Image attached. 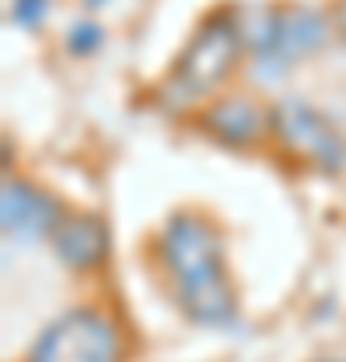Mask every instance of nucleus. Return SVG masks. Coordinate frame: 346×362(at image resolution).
<instances>
[{"instance_id":"1","label":"nucleus","mask_w":346,"mask_h":362,"mask_svg":"<svg viewBox=\"0 0 346 362\" xmlns=\"http://www.w3.org/2000/svg\"><path fill=\"white\" fill-rule=\"evenodd\" d=\"M169 286L173 310L202 330H230L242 314V294L226 262V230L202 206L169 209L149 242Z\"/></svg>"},{"instance_id":"2","label":"nucleus","mask_w":346,"mask_h":362,"mask_svg":"<svg viewBox=\"0 0 346 362\" xmlns=\"http://www.w3.org/2000/svg\"><path fill=\"white\" fill-rule=\"evenodd\" d=\"M242 73H246V40L242 28H238L233 0H226V4H214L197 16L190 37L181 40L178 57L154 81L149 101L166 117L190 121L205 101L233 89V81Z\"/></svg>"},{"instance_id":"3","label":"nucleus","mask_w":346,"mask_h":362,"mask_svg":"<svg viewBox=\"0 0 346 362\" xmlns=\"http://www.w3.org/2000/svg\"><path fill=\"white\" fill-rule=\"evenodd\" d=\"M270 153L290 169L334 177L346 169V137L314 101L282 93L270 97Z\"/></svg>"},{"instance_id":"4","label":"nucleus","mask_w":346,"mask_h":362,"mask_svg":"<svg viewBox=\"0 0 346 362\" xmlns=\"http://www.w3.org/2000/svg\"><path fill=\"white\" fill-rule=\"evenodd\" d=\"M129 330L109 306L81 302L57 314L37 342L28 346L25 362H125Z\"/></svg>"},{"instance_id":"5","label":"nucleus","mask_w":346,"mask_h":362,"mask_svg":"<svg viewBox=\"0 0 346 362\" xmlns=\"http://www.w3.org/2000/svg\"><path fill=\"white\" fill-rule=\"evenodd\" d=\"M338 45L334 21L326 4H306V0H278V33L274 49L246 65L254 85H282L294 77L306 61H318L322 52Z\"/></svg>"},{"instance_id":"6","label":"nucleus","mask_w":346,"mask_h":362,"mask_svg":"<svg viewBox=\"0 0 346 362\" xmlns=\"http://www.w3.org/2000/svg\"><path fill=\"white\" fill-rule=\"evenodd\" d=\"M185 125L202 133L205 141L221 145L226 153H270V101L258 89L233 85V89L218 93L214 101H205Z\"/></svg>"},{"instance_id":"7","label":"nucleus","mask_w":346,"mask_h":362,"mask_svg":"<svg viewBox=\"0 0 346 362\" xmlns=\"http://www.w3.org/2000/svg\"><path fill=\"white\" fill-rule=\"evenodd\" d=\"M64 202L52 189H45L40 181L25 177V173H4L0 185V230L4 242H49V233L57 230V221L64 214Z\"/></svg>"},{"instance_id":"8","label":"nucleus","mask_w":346,"mask_h":362,"mask_svg":"<svg viewBox=\"0 0 346 362\" xmlns=\"http://www.w3.org/2000/svg\"><path fill=\"white\" fill-rule=\"evenodd\" d=\"M49 250L69 274L97 278V274H105V266L113 258V230H109L101 209L69 206L61 214V221H57V230L49 233Z\"/></svg>"},{"instance_id":"9","label":"nucleus","mask_w":346,"mask_h":362,"mask_svg":"<svg viewBox=\"0 0 346 362\" xmlns=\"http://www.w3.org/2000/svg\"><path fill=\"white\" fill-rule=\"evenodd\" d=\"M105 45H109V28H105L101 16L93 13H77L61 33V49L73 57V61H93V57H101Z\"/></svg>"},{"instance_id":"10","label":"nucleus","mask_w":346,"mask_h":362,"mask_svg":"<svg viewBox=\"0 0 346 362\" xmlns=\"http://www.w3.org/2000/svg\"><path fill=\"white\" fill-rule=\"evenodd\" d=\"M57 0H8V25L21 33H40L49 25Z\"/></svg>"},{"instance_id":"11","label":"nucleus","mask_w":346,"mask_h":362,"mask_svg":"<svg viewBox=\"0 0 346 362\" xmlns=\"http://www.w3.org/2000/svg\"><path fill=\"white\" fill-rule=\"evenodd\" d=\"M326 8H330V21H334V37L346 49V0H326Z\"/></svg>"},{"instance_id":"12","label":"nucleus","mask_w":346,"mask_h":362,"mask_svg":"<svg viewBox=\"0 0 346 362\" xmlns=\"http://www.w3.org/2000/svg\"><path fill=\"white\" fill-rule=\"evenodd\" d=\"M109 4H113V0H77L81 13H93V16H101L105 8H109Z\"/></svg>"},{"instance_id":"13","label":"nucleus","mask_w":346,"mask_h":362,"mask_svg":"<svg viewBox=\"0 0 346 362\" xmlns=\"http://www.w3.org/2000/svg\"><path fill=\"white\" fill-rule=\"evenodd\" d=\"M318 362H330V358H318Z\"/></svg>"},{"instance_id":"14","label":"nucleus","mask_w":346,"mask_h":362,"mask_svg":"<svg viewBox=\"0 0 346 362\" xmlns=\"http://www.w3.org/2000/svg\"><path fill=\"white\" fill-rule=\"evenodd\" d=\"M342 362H346V358H342Z\"/></svg>"}]
</instances>
